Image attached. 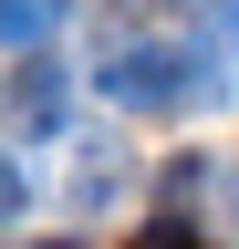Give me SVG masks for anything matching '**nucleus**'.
Listing matches in <instances>:
<instances>
[{"instance_id": "7ed1b4c3", "label": "nucleus", "mask_w": 239, "mask_h": 249, "mask_svg": "<svg viewBox=\"0 0 239 249\" xmlns=\"http://www.w3.org/2000/svg\"><path fill=\"white\" fill-rule=\"evenodd\" d=\"M11 124H21V135H52V124H63V73H52V62H21V83H11Z\"/></svg>"}, {"instance_id": "0eeeda50", "label": "nucleus", "mask_w": 239, "mask_h": 249, "mask_svg": "<svg viewBox=\"0 0 239 249\" xmlns=\"http://www.w3.org/2000/svg\"><path fill=\"white\" fill-rule=\"evenodd\" d=\"M229 218H239V177H229Z\"/></svg>"}, {"instance_id": "f03ea898", "label": "nucleus", "mask_w": 239, "mask_h": 249, "mask_svg": "<svg viewBox=\"0 0 239 249\" xmlns=\"http://www.w3.org/2000/svg\"><path fill=\"white\" fill-rule=\"evenodd\" d=\"M187 52L208 73V104H229V93H239V0H208L198 31H187Z\"/></svg>"}, {"instance_id": "423d86ee", "label": "nucleus", "mask_w": 239, "mask_h": 249, "mask_svg": "<svg viewBox=\"0 0 239 249\" xmlns=\"http://www.w3.org/2000/svg\"><path fill=\"white\" fill-rule=\"evenodd\" d=\"M21 208H32V177H21V166H11V156H0V229H11V218H21Z\"/></svg>"}, {"instance_id": "f257e3e1", "label": "nucleus", "mask_w": 239, "mask_h": 249, "mask_svg": "<svg viewBox=\"0 0 239 249\" xmlns=\"http://www.w3.org/2000/svg\"><path fill=\"white\" fill-rule=\"evenodd\" d=\"M94 83H104V104H125V114H187V104H208V73H198L187 42H114L94 62Z\"/></svg>"}, {"instance_id": "20e7f679", "label": "nucleus", "mask_w": 239, "mask_h": 249, "mask_svg": "<svg viewBox=\"0 0 239 249\" xmlns=\"http://www.w3.org/2000/svg\"><path fill=\"white\" fill-rule=\"evenodd\" d=\"M73 0H0V52H42Z\"/></svg>"}, {"instance_id": "39448f33", "label": "nucleus", "mask_w": 239, "mask_h": 249, "mask_svg": "<svg viewBox=\"0 0 239 249\" xmlns=\"http://www.w3.org/2000/svg\"><path fill=\"white\" fill-rule=\"evenodd\" d=\"M125 249H208V239H198V229H187V218H146V229H135V239H125Z\"/></svg>"}]
</instances>
